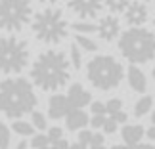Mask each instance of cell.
<instances>
[{
    "instance_id": "cb8c5ba5",
    "label": "cell",
    "mask_w": 155,
    "mask_h": 149,
    "mask_svg": "<svg viewBox=\"0 0 155 149\" xmlns=\"http://www.w3.org/2000/svg\"><path fill=\"white\" fill-rule=\"evenodd\" d=\"M31 122H33V126L37 130H40V132H44V130L48 128V118H46V115L37 111V109L31 113Z\"/></svg>"
},
{
    "instance_id": "603a6c76",
    "label": "cell",
    "mask_w": 155,
    "mask_h": 149,
    "mask_svg": "<svg viewBox=\"0 0 155 149\" xmlns=\"http://www.w3.org/2000/svg\"><path fill=\"white\" fill-rule=\"evenodd\" d=\"M130 2H132V0H105V6L111 14L117 15V14H124V10L128 8Z\"/></svg>"
},
{
    "instance_id": "7a4b0ae2",
    "label": "cell",
    "mask_w": 155,
    "mask_h": 149,
    "mask_svg": "<svg viewBox=\"0 0 155 149\" xmlns=\"http://www.w3.org/2000/svg\"><path fill=\"white\" fill-rule=\"evenodd\" d=\"M37 105L33 82L23 76H8L0 82V113L8 118H23L31 115Z\"/></svg>"
},
{
    "instance_id": "4fadbf2b",
    "label": "cell",
    "mask_w": 155,
    "mask_h": 149,
    "mask_svg": "<svg viewBox=\"0 0 155 149\" xmlns=\"http://www.w3.org/2000/svg\"><path fill=\"white\" fill-rule=\"evenodd\" d=\"M67 98L71 101V105L75 107V109H84L86 105L92 103V96L90 92L84 90V86L79 84V82H73V84L69 86L67 90Z\"/></svg>"
},
{
    "instance_id": "30bf717a",
    "label": "cell",
    "mask_w": 155,
    "mask_h": 149,
    "mask_svg": "<svg viewBox=\"0 0 155 149\" xmlns=\"http://www.w3.org/2000/svg\"><path fill=\"white\" fill-rule=\"evenodd\" d=\"M98 34H100L102 40H105V42L115 40L119 34H121V23H119V17L115 14H107L104 17H100V21H98Z\"/></svg>"
},
{
    "instance_id": "8d00e7d4",
    "label": "cell",
    "mask_w": 155,
    "mask_h": 149,
    "mask_svg": "<svg viewBox=\"0 0 155 149\" xmlns=\"http://www.w3.org/2000/svg\"><path fill=\"white\" fill-rule=\"evenodd\" d=\"M142 2H146V4H147V2H151V0H142Z\"/></svg>"
},
{
    "instance_id": "83f0119b",
    "label": "cell",
    "mask_w": 155,
    "mask_h": 149,
    "mask_svg": "<svg viewBox=\"0 0 155 149\" xmlns=\"http://www.w3.org/2000/svg\"><path fill=\"white\" fill-rule=\"evenodd\" d=\"M104 121H105V115H92V117H90V126H92L94 130H102Z\"/></svg>"
},
{
    "instance_id": "d6a6232c",
    "label": "cell",
    "mask_w": 155,
    "mask_h": 149,
    "mask_svg": "<svg viewBox=\"0 0 155 149\" xmlns=\"http://www.w3.org/2000/svg\"><path fill=\"white\" fill-rule=\"evenodd\" d=\"M15 149H27V141L23 140V141H19V144L15 145Z\"/></svg>"
},
{
    "instance_id": "5b68a950",
    "label": "cell",
    "mask_w": 155,
    "mask_h": 149,
    "mask_svg": "<svg viewBox=\"0 0 155 149\" xmlns=\"http://www.w3.org/2000/svg\"><path fill=\"white\" fill-rule=\"evenodd\" d=\"M124 76L123 63L113 56H94L86 63V79L98 90L109 92L121 84Z\"/></svg>"
},
{
    "instance_id": "e575fe53",
    "label": "cell",
    "mask_w": 155,
    "mask_h": 149,
    "mask_svg": "<svg viewBox=\"0 0 155 149\" xmlns=\"http://www.w3.org/2000/svg\"><path fill=\"white\" fill-rule=\"evenodd\" d=\"M151 76L155 79V65H153V69H151Z\"/></svg>"
},
{
    "instance_id": "4dcf8cb0",
    "label": "cell",
    "mask_w": 155,
    "mask_h": 149,
    "mask_svg": "<svg viewBox=\"0 0 155 149\" xmlns=\"http://www.w3.org/2000/svg\"><path fill=\"white\" fill-rule=\"evenodd\" d=\"M109 149H132V147L127 145V144H115V145H111Z\"/></svg>"
},
{
    "instance_id": "484cf974",
    "label": "cell",
    "mask_w": 155,
    "mask_h": 149,
    "mask_svg": "<svg viewBox=\"0 0 155 149\" xmlns=\"http://www.w3.org/2000/svg\"><path fill=\"white\" fill-rule=\"evenodd\" d=\"M117 128H119V124L113 121L111 117H107V115H105V121H104V126H102L104 132H105V134H115V132H117Z\"/></svg>"
},
{
    "instance_id": "74e56055",
    "label": "cell",
    "mask_w": 155,
    "mask_h": 149,
    "mask_svg": "<svg viewBox=\"0 0 155 149\" xmlns=\"http://www.w3.org/2000/svg\"><path fill=\"white\" fill-rule=\"evenodd\" d=\"M153 27H155V15H153Z\"/></svg>"
},
{
    "instance_id": "d590c367",
    "label": "cell",
    "mask_w": 155,
    "mask_h": 149,
    "mask_svg": "<svg viewBox=\"0 0 155 149\" xmlns=\"http://www.w3.org/2000/svg\"><path fill=\"white\" fill-rule=\"evenodd\" d=\"M38 149H50V145H44V147H38Z\"/></svg>"
},
{
    "instance_id": "277c9868",
    "label": "cell",
    "mask_w": 155,
    "mask_h": 149,
    "mask_svg": "<svg viewBox=\"0 0 155 149\" xmlns=\"http://www.w3.org/2000/svg\"><path fill=\"white\" fill-rule=\"evenodd\" d=\"M31 29H33V33H35V37H37L38 42L59 44L67 37L71 27H69V23L65 19L61 10L54 8V6H48V8L40 10L33 15Z\"/></svg>"
},
{
    "instance_id": "f546056e",
    "label": "cell",
    "mask_w": 155,
    "mask_h": 149,
    "mask_svg": "<svg viewBox=\"0 0 155 149\" xmlns=\"http://www.w3.org/2000/svg\"><path fill=\"white\" fill-rule=\"evenodd\" d=\"M132 149H155V145H151V144H142V141H140V144H136Z\"/></svg>"
},
{
    "instance_id": "8fae6325",
    "label": "cell",
    "mask_w": 155,
    "mask_h": 149,
    "mask_svg": "<svg viewBox=\"0 0 155 149\" xmlns=\"http://www.w3.org/2000/svg\"><path fill=\"white\" fill-rule=\"evenodd\" d=\"M150 17V11H147V4L142 2V0H134V2L128 4V8L124 10V19L130 27H142Z\"/></svg>"
},
{
    "instance_id": "52a82bcc",
    "label": "cell",
    "mask_w": 155,
    "mask_h": 149,
    "mask_svg": "<svg viewBox=\"0 0 155 149\" xmlns=\"http://www.w3.org/2000/svg\"><path fill=\"white\" fill-rule=\"evenodd\" d=\"M31 0H0V29L8 33H19L33 21Z\"/></svg>"
},
{
    "instance_id": "e0dca14e",
    "label": "cell",
    "mask_w": 155,
    "mask_h": 149,
    "mask_svg": "<svg viewBox=\"0 0 155 149\" xmlns=\"http://www.w3.org/2000/svg\"><path fill=\"white\" fill-rule=\"evenodd\" d=\"M105 107H107V117H111L117 124H124L127 122V111H124V105H123V99L119 98H111L109 101H105Z\"/></svg>"
},
{
    "instance_id": "3957f363",
    "label": "cell",
    "mask_w": 155,
    "mask_h": 149,
    "mask_svg": "<svg viewBox=\"0 0 155 149\" xmlns=\"http://www.w3.org/2000/svg\"><path fill=\"white\" fill-rule=\"evenodd\" d=\"M117 46L130 65H142L155 57V34L144 27H130L121 33Z\"/></svg>"
},
{
    "instance_id": "5bb4252c",
    "label": "cell",
    "mask_w": 155,
    "mask_h": 149,
    "mask_svg": "<svg viewBox=\"0 0 155 149\" xmlns=\"http://www.w3.org/2000/svg\"><path fill=\"white\" fill-rule=\"evenodd\" d=\"M127 80H128V86H130L132 92H136V94H144L146 92L147 79H146L144 71H142L138 65H130L127 69Z\"/></svg>"
},
{
    "instance_id": "9c48e42d",
    "label": "cell",
    "mask_w": 155,
    "mask_h": 149,
    "mask_svg": "<svg viewBox=\"0 0 155 149\" xmlns=\"http://www.w3.org/2000/svg\"><path fill=\"white\" fill-rule=\"evenodd\" d=\"M69 149H107L105 147V136L98 130H81L75 144H71Z\"/></svg>"
},
{
    "instance_id": "6da1fadb",
    "label": "cell",
    "mask_w": 155,
    "mask_h": 149,
    "mask_svg": "<svg viewBox=\"0 0 155 149\" xmlns=\"http://www.w3.org/2000/svg\"><path fill=\"white\" fill-rule=\"evenodd\" d=\"M71 61L61 50H46L38 53L31 65V82L44 92H58L69 82Z\"/></svg>"
},
{
    "instance_id": "2e32d148",
    "label": "cell",
    "mask_w": 155,
    "mask_h": 149,
    "mask_svg": "<svg viewBox=\"0 0 155 149\" xmlns=\"http://www.w3.org/2000/svg\"><path fill=\"white\" fill-rule=\"evenodd\" d=\"M121 136H123V141L130 147H134L136 144H140L142 138L146 136V130L142 124H124L123 130H121Z\"/></svg>"
},
{
    "instance_id": "9a60e30c",
    "label": "cell",
    "mask_w": 155,
    "mask_h": 149,
    "mask_svg": "<svg viewBox=\"0 0 155 149\" xmlns=\"http://www.w3.org/2000/svg\"><path fill=\"white\" fill-rule=\"evenodd\" d=\"M88 124H90V118H88L84 109H71L67 113V117H65V126L71 132H81Z\"/></svg>"
},
{
    "instance_id": "ffe728a7",
    "label": "cell",
    "mask_w": 155,
    "mask_h": 149,
    "mask_svg": "<svg viewBox=\"0 0 155 149\" xmlns=\"http://www.w3.org/2000/svg\"><path fill=\"white\" fill-rule=\"evenodd\" d=\"M69 27L75 31V34H92V33H98V25H94V23H90L88 19L73 21Z\"/></svg>"
},
{
    "instance_id": "7c38bea8",
    "label": "cell",
    "mask_w": 155,
    "mask_h": 149,
    "mask_svg": "<svg viewBox=\"0 0 155 149\" xmlns=\"http://www.w3.org/2000/svg\"><path fill=\"white\" fill-rule=\"evenodd\" d=\"M71 109H75V107L71 105L67 94H58L56 92L50 98V101H48V117L54 118V121H58V118H65Z\"/></svg>"
},
{
    "instance_id": "d4e9b609",
    "label": "cell",
    "mask_w": 155,
    "mask_h": 149,
    "mask_svg": "<svg viewBox=\"0 0 155 149\" xmlns=\"http://www.w3.org/2000/svg\"><path fill=\"white\" fill-rule=\"evenodd\" d=\"M12 144V130L8 128V124L0 122V149H8Z\"/></svg>"
},
{
    "instance_id": "836d02e7",
    "label": "cell",
    "mask_w": 155,
    "mask_h": 149,
    "mask_svg": "<svg viewBox=\"0 0 155 149\" xmlns=\"http://www.w3.org/2000/svg\"><path fill=\"white\" fill-rule=\"evenodd\" d=\"M151 124H153V126H155V111L151 113Z\"/></svg>"
},
{
    "instance_id": "ac0fdd59",
    "label": "cell",
    "mask_w": 155,
    "mask_h": 149,
    "mask_svg": "<svg viewBox=\"0 0 155 149\" xmlns=\"http://www.w3.org/2000/svg\"><path fill=\"white\" fill-rule=\"evenodd\" d=\"M12 130L17 134V136H23V138H27V136H35V128L31 121H23V118H15L14 122H12Z\"/></svg>"
},
{
    "instance_id": "d6986e66",
    "label": "cell",
    "mask_w": 155,
    "mask_h": 149,
    "mask_svg": "<svg viewBox=\"0 0 155 149\" xmlns=\"http://www.w3.org/2000/svg\"><path fill=\"white\" fill-rule=\"evenodd\" d=\"M151 107H153V98L151 96H142L134 103L132 113H134V117H144V115H147V113L151 111Z\"/></svg>"
},
{
    "instance_id": "44dd1931",
    "label": "cell",
    "mask_w": 155,
    "mask_h": 149,
    "mask_svg": "<svg viewBox=\"0 0 155 149\" xmlns=\"http://www.w3.org/2000/svg\"><path fill=\"white\" fill-rule=\"evenodd\" d=\"M75 44L84 52H96L98 50L96 40H92L88 34H75Z\"/></svg>"
},
{
    "instance_id": "4316f807",
    "label": "cell",
    "mask_w": 155,
    "mask_h": 149,
    "mask_svg": "<svg viewBox=\"0 0 155 149\" xmlns=\"http://www.w3.org/2000/svg\"><path fill=\"white\" fill-rule=\"evenodd\" d=\"M90 113L92 115H107V107L104 101H92L90 103Z\"/></svg>"
},
{
    "instance_id": "1f68e13d",
    "label": "cell",
    "mask_w": 155,
    "mask_h": 149,
    "mask_svg": "<svg viewBox=\"0 0 155 149\" xmlns=\"http://www.w3.org/2000/svg\"><path fill=\"white\" fill-rule=\"evenodd\" d=\"M38 2H42V4H48V6H54V4H58V2H61V0H38Z\"/></svg>"
},
{
    "instance_id": "f1b7e54d",
    "label": "cell",
    "mask_w": 155,
    "mask_h": 149,
    "mask_svg": "<svg viewBox=\"0 0 155 149\" xmlns=\"http://www.w3.org/2000/svg\"><path fill=\"white\" fill-rule=\"evenodd\" d=\"M69 141L65 140V138H59L56 141H50V149H69Z\"/></svg>"
},
{
    "instance_id": "7402d4cb",
    "label": "cell",
    "mask_w": 155,
    "mask_h": 149,
    "mask_svg": "<svg viewBox=\"0 0 155 149\" xmlns=\"http://www.w3.org/2000/svg\"><path fill=\"white\" fill-rule=\"evenodd\" d=\"M69 61H71V67L73 69H81L82 67V50L77 46L75 42L69 46Z\"/></svg>"
},
{
    "instance_id": "ba28073f",
    "label": "cell",
    "mask_w": 155,
    "mask_h": 149,
    "mask_svg": "<svg viewBox=\"0 0 155 149\" xmlns=\"http://www.w3.org/2000/svg\"><path fill=\"white\" fill-rule=\"evenodd\" d=\"M105 4V0H67V6L71 11L81 15L82 19H94L100 15Z\"/></svg>"
},
{
    "instance_id": "8992f818",
    "label": "cell",
    "mask_w": 155,
    "mask_h": 149,
    "mask_svg": "<svg viewBox=\"0 0 155 149\" xmlns=\"http://www.w3.org/2000/svg\"><path fill=\"white\" fill-rule=\"evenodd\" d=\"M29 63V46L15 34L0 38V73L19 75Z\"/></svg>"
}]
</instances>
